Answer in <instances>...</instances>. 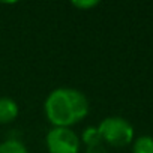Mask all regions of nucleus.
Instances as JSON below:
<instances>
[{
	"instance_id": "f03ea898",
	"label": "nucleus",
	"mask_w": 153,
	"mask_h": 153,
	"mask_svg": "<svg viewBox=\"0 0 153 153\" xmlns=\"http://www.w3.org/2000/svg\"><path fill=\"white\" fill-rule=\"evenodd\" d=\"M99 135L102 141L114 146V147H123L129 144L134 138V128L132 125L123 119V117H107L104 119L98 126Z\"/></svg>"
},
{
	"instance_id": "7ed1b4c3",
	"label": "nucleus",
	"mask_w": 153,
	"mask_h": 153,
	"mask_svg": "<svg viewBox=\"0 0 153 153\" xmlns=\"http://www.w3.org/2000/svg\"><path fill=\"white\" fill-rule=\"evenodd\" d=\"M50 153H78L81 141L71 128H53L45 138Z\"/></svg>"
},
{
	"instance_id": "39448f33",
	"label": "nucleus",
	"mask_w": 153,
	"mask_h": 153,
	"mask_svg": "<svg viewBox=\"0 0 153 153\" xmlns=\"http://www.w3.org/2000/svg\"><path fill=\"white\" fill-rule=\"evenodd\" d=\"M132 153H153V138L149 135L138 137L134 143Z\"/></svg>"
},
{
	"instance_id": "0eeeda50",
	"label": "nucleus",
	"mask_w": 153,
	"mask_h": 153,
	"mask_svg": "<svg viewBox=\"0 0 153 153\" xmlns=\"http://www.w3.org/2000/svg\"><path fill=\"white\" fill-rule=\"evenodd\" d=\"M83 143H84L86 146H93V144L102 143V138H101V135H99L98 128H95V126L86 128V131L83 132Z\"/></svg>"
},
{
	"instance_id": "6e6552de",
	"label": "nucleus",
	"mask_w": 153,
	"mask_h": 153,
	"mask_svg": "<svg viewBox=\"0 0 153 153\" xmlns=\"http://www.w3.org/2000/svg\"><path fill=\"white\" fill-rule=\"evenodd\" d=\"M72 5L75 8H78V9H89V8H95L99 5L98 0H75V2H72Z\"/></svg>"
},
{
	"instance_id": "f257e3e1",
	"label": "nucleus",
	"mask_w": 153,
	"mask_h": 153,
	"mask_svg": "<svg viewBox=\"0 0 153 153\" xmlns=\"http://www.w3.org/2000/svg\"><path fill=\"white\" fill-rule=\"evenodd\" d=\"M45 116L54 128H69L89 114V101L76 89H56L45 101Z\"/></svg>"
},
{
	"instance_id": "20e7f679",
	"label": "nucleus",
	"mask_w": 153,
	"mask_h": 153,
	"mask_svg": "<svg viewBox=\"0 0 153 153\" xmlns=\"http://www.w3.org/2000/svg\"><path fill=\"white\" fill-rule=\"evenodd\" d=\"M18 117V105L11 98H0V125L14 122Z\"/></svg>"
},
{
	"instance_id": "423d86ee",
	"label": "nucleus",
	"mask_w": 153,
	"mask_h": 153,
	"mask_svg": "<svg viewBox=\"0 0 153 153\" xmlns=\"http://www.w3.org/2000/svg\"><path fill=\"white\" fill-rule=\"evenodd\" d=\"M0 153H29L26 146L17 140H8L0 144Z\"/></svg>"
},
{
	"instance_id": "1a4fd4ad",
	"label": "nucleus",
	"mask_w": 153,
	"mask_h": 153,
	"mask_svg": "<svg viewBox=\"0 0 153 153\" xmlns=\"http://www.w3.org/2000/svg\"><path fill=\"white\" fill-rule=\"evenodd\" d=\"M86 153H107V149L102 143H98V144H93V146H87Z\"/></svg>"
}]
</instances>
